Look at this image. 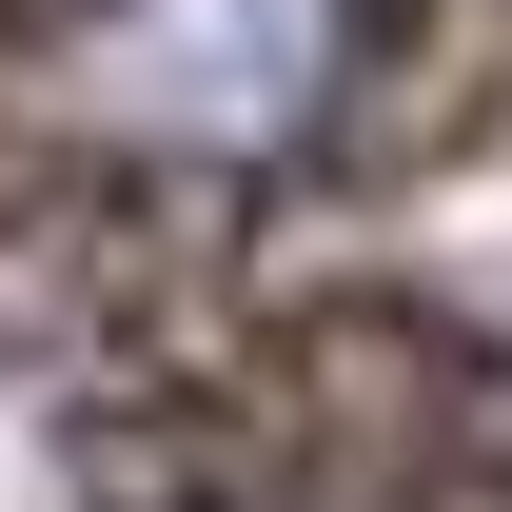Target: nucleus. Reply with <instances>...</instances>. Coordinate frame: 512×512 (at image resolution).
Instances as JSON below:
<instances>
[{"mask_svg":"<svg viewBox=\"0 0 512 512\" xmlns=\"http://www.w3.org/2000/svg\"><path fill=\"white\" fill-rule=\"evenodd\" d=\"M0 375L99 512H512V0H0Z\"/></svg>","mask_w":512,"mask_h":512,"instance_id":"obj_1","label":"nucleus"}]
</instances>
